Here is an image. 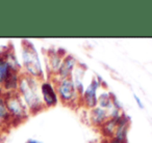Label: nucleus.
I'll list each match as a JSON object with an SVG mask.
<instances>
[{
    "mask_svg": "<svg viewBox=\"0 0 152 143\" xmlns=\"http://www.w3.org/2000/svg\"><path fill=\"white\" fill-rule=\"evenodd\" d=\"M53 83L58 97V101H61L64 105L75 106L77 103H80L81 93L76 87L72 76L54 80Z\"/></svg>",
    "mask_w": 152,
    "mask_h": 143,
    "instance_id": "7ed1b4c3",
    "label": "nucleus"
},
{
    "mask_svg": "<svg viewBox=\"0 0 152 143\" xmlns=\"http://www.w3.org/2000/svg\"><path fill=\"white\" fill-rule=\"evenodd\" d=\"M65 55H61L58 51H55V52H50L49 53V59H48V69H50V73L52 75V77H54L55 75L58 73L59 67L61 65L64 58H65Z\"/></svg>",
    "mask_w": 152,
    "mask_h": 143,
    "instance_id": "9d476101",
    "label": "nucleus"
},
{
    "mask_svg": "<svg viewBox=\"0 0 152 143\" xmlns=\"http://www.w3.org/2000/svg\"><path fill=\"white\" fill-rule=\"evenodd\" d=\"M133 97H134V99L137 100V105H139V107H140V108H143L144 106H143V104L141 103V100H140V98L137 97V95H133Z\"/></svg>",
    "mask_w": 152,
    "mask_h": 143,
    "instance_id": "ddd939ff",
    "label": "nucleus"
},
{
    "mask_svg": "<svg viewBox=\"0 0 152 143\" xmlns=\"http://www.w3.org/2000/svg\"><path fill=\"white\" fill-rule=\"evenodd\" d=\"M14 72H21L14 52L9 50L0 52V86Z\"/></svg>",
    "mask_w": 152,
    "mask_h": 143,
    "instance_id": "39448f33",
    "label": "nucleus"
},
{
    "mask_svg": "<svg viewBox=\"0 0 152 143\" xmlns=\"http://www.w3.org/2000/svg\"><path fill=\"white\" fill-rule=\"evenodd\" d=\"M100 85V82L97 79H93L91 84L88 86V88L81 93L80 103L85 107L89 109H93L98 105V98H97V89Z\"/></svg>",
    "mask_w": 152,
    "mask_h": 143,
    "instance_id": "0eeeda50",
    "label": "nucleus"
},
{
    "mask_svg": "<svg viewBox=\"0 0 152 143\" xmlns=\"http://www.w3.org/2000/svg\"><path fill=\"white\" fill-rule=\"evenodd\" d=\"M22 61H23L24 74L37 78L42 81L44 78L41 61L36 48L30 42H23L22 44Z\"/></svg>",
    "mask_w": 152,
    "mask_h": 143,
    "instance_id": "f03ea898",
    "label": "nucleus"
},
{
    "mask_svg": "<svg viewBox=\"0 0 152 143\" xmlns=\"http://www.w3.org/2000/svg\"><path fill=\"white\" fill-rule=\"evenodd\" d=\"M3 97H4L5 106H7L10 115H11L13 124H17L24 121L30 113L27 106L24 103L23 99L20 97L18 91L3 92Z\"/></svg>",
    "mask_w": 152,
    "mask_h": 143,
    "instance_id": "20e7f679",
    "label": "nucleus"
},
{
    "mask_svg": "<svg viewBox=\"0 0 152 143\" xmlns=\"http://www.w3.org/2000/svg\"><path fill=\"white\" fill-rule=\"evenodd\" d=\"M25 143H42V142H40L39 140H36V139H28Z\"/></svg>",
    "mask_w": 152,
    "mask_h": 143,
    "instance_id": "4468645a",
    "label": "nucleus"
},
{
    "mask_svg": "<svg viewBox=\"0 0 152 143\" xmlns=\"http://www.w3.org/2000/svg\"><path fill=\"white\" fill-rule=\"evenodd\" d=\"M107 140V143H125V140H121V139L118 138H110V139H106Z\"/></svg>",
    "mask_w": 152,
    "mask_h": 143,
    "instance_id": "f8f14e48",
    "label": "nucleus"
},
{
    "mask_svg": "<svg viewBox=\"0 0 152 143\" xmlns=\"http://www.w3.org/2000/svg\"><path fill=\"white\" fill-rule=\"evenodd\" d=\"M41 95H42L45 108L54 107L58 103V97H57L56 90H55L54 83L51 81H42V83H41Z\"/></svg>",
    "mask_w": 152,
    "mask_h": 143,
    "instance_id": "423d86ee",
    "label": "nucleus"
},
{
    "mask_svg": "<svg viewBox=\"0 0 152 143\" xmlns=\"http://www.w3.org/2000/svg\"><path fill=\"white\" fill-rule=\"evenodd\" d=\"M41 80L24 73L20 77L17 91L26 104L30 114H36L45 109L41 95Z\"/></svg>",
    "mask_w": 152,
    "mask_h": 143,
    "instance_id": "f257e3e1",
    "label": "nucleus"
},
{
    "mask_svg": "<svg viewBox=\"0 0 152 143\" xmlns=\"http://www.w3.org/2000/svg\"><path fill=\"white\" fill-rule=\"evenodd\" d=\"M108 119H110V115L108 110L96 106L95 108L91 109V120L95 126H101L103 124H105Z\"/></svg>",
    "mask_w": 152,
    "mask_h": 143,
    "instance_id": "1a4fd4ad",
    "label": "nucleus"
},
{
    "mask_svg": "<svg viewBox=\"0 0 152 143\" xmlns=\"http://www.w3.org/2000/svg\"><path fill=\"white\" fill-rule=\"evenodd\" d=\"M77 66V61L72 55H66L64 58L61 65L59 67V71L54 77H53V81L58 80V79L67 78V77H71L72 72L76 69Z\"/></svg>",
    "mask_w": 152,
    "mask_h": 143,
    "instance_id": "6e6552de",
    "label": "nucleus"
},
{
    "mask_svg": "<svg viewBox=\"0 0 152 143\" xmlns=\"http://www.w3.org/2000/svg\"><path fill=\"white\" fill-rule=\"evenodd\" d=\"M0 124H13V120L5 106L3 93L0 95Z\"/></svg>",
    "mask_w": 152,
    "mask_h": 143,
    "instance_id": "9b49d317",
    "label": "nucleus"
}]
</instances>
